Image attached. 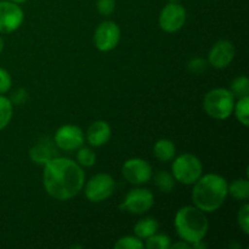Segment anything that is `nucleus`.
I'll return each mask as SVG.
<instances>
[{
    "label": "nucleus",
    "mask_w": 249,
    "mask_h": 249,
    "mask_svg": "<svg viewBox=\"0 0 249 249\" xmlns=\"http://www.w3.org/2000/svg\"><path fill=\"white\" fill-rule=\"evenodd\" d=\"M84 184V170L73 160L56 156L44 164V189L49 196L57 201H68L75 197Z\"/></svg>",
    "instance_id": "f257e3e1"
},
{
    "label": "nucleus",
    "mask_w": 249,
    "mask_h": 249,
    "mask_svg": "<svg viewBox=\"0 0 249 249\" xmlns=\"http://www.w3.org/2000/svg\"><path fill=\"white\" fill-rule=\"evenodd\" d=\"M228 180L219 174L202 175L194 184L192 202L204 213L218 211L228 198Z\"/></svg>",
    "instance_id": "f03ea898"
},
{
    "label": "nucleus",
    "mask_w": 249,
    "mask_h": 249,
    "mask_svg": "<svg viewBox=\"0 0 249 249\" xmlns=\"http://www.w3.org/2000/svg\"><path fill=\"white\" fill-rule=\"evenodd\" d=\"M175 230L180 240L190 245L203 241L208 233L209 221L207 213L195 206H185L175 214Z\"/></svg>",
    "instance_id": "7ed1b4c3"
},
{
    "label": "nucleus",
    "mask_w": 249,
    "mask_h": 249,
    "mask_svg": "<svg viewBox=\"0 0 249 249\" xmlns=\"http://www.w3.org/2000/svg\"><path fill=\"white\" fill-rule=\"evenodd\" d=\"M235 99L230 89L215 88L209 90L203 99V107L209 117L218 121H225L232 114Z\"/></svg>",
    "instance_id": "20e7f679"
},
{
    "label": "nucleus",
    "mask_w": 249,
    "mask_h": 249,
    "mask_svg": "<svg viewBox=\"0 0 249 249\" xmlns=\"http://www.w3.org/2000/svg\"><path fill=\"white\" fill-rule=\"evenodd\" d=\"M172 174L180 184L194 185L203 175V164L197 156L182 153L173 162Z\"/></svg>",
    "instance_id": "39448f33"
},
{
    "label": "nucleus",
    "mask_w": 249,
    "mask_h": 249,
    "mask_svg": "<svg viewBox=\"0 0 249 249\" xmlns=\"http://www.w3.org/2000/svg\"><path fill=\"white\" fill-rule=\"evenodd\" d=\"M84 194L88 201L100 203L106 201L116 191V180L107 173H99L84 184Z\"/></svg>",
    "instance_id": "423d86ee"
},
{
    "label": "nucleus",
    "mask_w": 249,
    "mask_h": 249,
    "mask_svg": "<svg viewBox=\"0 0 249 249\" xmlns=\"http://www.w3.org/2000/svg\"><path fill=\"white\" fill-rule=\"evenodd\" d=\"M153 204H155V196L152 191L139 187V189L130 190L126 194L125 198L119 204V209L130 214H135V215H141V214L147 213L152 208Z\"/></svg>",
    "instance_id": "0eeeda50"
},
{
    "label": "nucleus",
    "mask_w": 249,
    "mask_h": 249,
    "mask_svg": "<svg viewBox=\"0 0 249 249\" xmlns=\"http://www.w3.org/2000/svg\"><path fill=\"white\" fill-rule=\"evenodd\" d=\"M186 9L179 2H168L160 11L158 24L165 33H177L186 22Z\"/></svg>",
    "instance_id": "6e6552de"
},
{
    "label": "nucleus",
    "mask_w": 249,
    "mask_h": 249,
    "mask_svg": "<svg viewBox=\"0 0 249 249\" xmlns=\"http://www.w3.org/2000/svg\"><path fill=\"white\" fill-rule=\"evenodd\" d=\"M121 41V28L114 21H104L94 33V44L102 53L114 50Z\"/></svg>",
    "instance_id": "1a4fd4ad"
},
{
    "label": "nucleus",
    "mask_w": 249,
    "mask_h": 249,
    "mask_svg": "<svg viewBox=\"0 0 249 249\" xmlns=\"http://www.w3.org/2000/svg\"><path fill=\"white\" fill-rule=\"evenodd\" d=\"M85 135L82 128L73 124L60 126L53 135V142L60 150L73 152L84 145Z\"/></svg>",
    "instance_id": "9d476101"
},
{
    "label": "nucleus",
    "mask_w": 249,
    "mask_h": 249,
    "mask_svg": "<svg viewBox=\"0 0 249 249\" xmlns=\"http://www.w3.org/2000/svg\"><path fill=\"white\" fill-rule=\"evenodd\" d=\"M122 175L133 185L147 184L152 179V167L142 158H130L124 162Z\"/></svg>",
    "instance_id": "9b49d317"
},
{
    "label": "nucleus",
    "mask_w": 249,
    "mask_h": 249,
    "mask_svg": "<svg viewBox=\"0 0 249 249\" xmlns=\"http://www.w3.org/2000/svg\"><path fill=\"white\" fill-rule=\"evenodd\" d=\"M24 21V12L18 4L0 1V34H10L22 26Z\"/></svg>",
    "instance_id": "f8f14e48"
},
{
    "label": "nucleus",
    "mask_w": 249,
    "mask_h": 249,
    "mask_svg": "<svg viewBox=\"0 0 249 249\" xmlns=\"http://www.w3.org/2000/svg\"><path fill=\"white\" fill-rule=\"evenodd\" d=\"M236 55V49L232 41L228 39H220L216 41L208 53V65L216 70H224L229 67Z\"/></svg>",
    "instance_id": "ddd939ff"
},
{
    "label": "nucleus",
    "mask_w": 249,
    "mask_h": 249,
    "mask_svg": "<svg viewBox=\"0 0 249 249\" xmlns=\"http://www.w3.org/2000/svg\"><path fill=\"white\" fill-rule=\"evenodd\" d=\"M112 136V128L106 121H96L88 128L85 139L92 147L106 145Z\"/></svg>",
    "instance_id": "4468645a"
},
{
    "label": "nucleus",
    "mask_w": 249,
    "mask_h": 249,
    "mask_svg": "<svg viewBox=\"0 0 249 249\" xmlns=\"http://www.w3.org/2000/svg\"><path fill=\"white\" fill-rule=\"evenodd\" d=\"M56 156H57V146L55 145L53 140L51 141L49 139H43V140L38 141L29 150L31 160L39 165H44Z\"/></svg>",
    "instance_id": "2eb2a0df"
},
{
    "label": "nucleus",
    "mask_w": 249,
    "mask_h": 249,
    "mask_svg": "<svg viewBox=\"0 0 249 249\" xmlns=\"http://www.w3.org/2000/svg\"><path fill=\"white\" fill-rule=\"evenodd\" d=\"M153 155L160 162H170L175 158L177 147L169 139H160L153 145Z\"/></svg>",
    "instance_id": "dca6fc26"
},
{
    "label": "nucleus",
    "mask_w": 249,
    "mask_h": 249,
    "mask_svg": "<svg viewBox=\"0 0 249 249\" xmlns=\"http://www.w3.org/2000/svg\"><path fill=\"white\" fill-rule=\"evenodd\" d=\"M158 230H160V223H158L157 219L147 216V218L141 219L135 224L134 235L140 238V240H146L150 236L158 232Z\"/></svg>",
    "instance_id": "f3484780"
},
{
    "label": "nucleus",
    "mask_w": 249,
    "mask_h": 249,
    "mask_svg": "<svg viewBox=\"0 0 249 249\" xmlns=\"http://www.w3.org/2000/svg\"><path fill=\"white\" fill-rule=\"evenodd\" d=\"M228 196H231L236 201H247L249 198L248 179L240 178L228 184Z\"/></svg>",
    "instance_id": "a211bd4d"
},
{
    "label": "nucleus",
    "mask_w": 249,
    "mask_h": 249,
    "mask_svg": "<svg viewBox=\"0 0 249 249\" xmlns=\"http://www.w3.org/2000/svg\"><path fill=\"white\" fill-rule=\"evenodd\" d=\"M153 181H155L156 187L163 194L172 192L175 187V182H177L172 173L167 172V170H158L153 175Z\"/></svg>",
    "instance_id": "6ab92c4d"
},
{
    "label": "nucleus",
    "mask_w": 249,
    "mask_h": 249,
    "mask_svg": "<svg viewBox=\"0 0 249 249\" xmlns=\"http://www.w3.org/2000/svg\"><path fill=\"white\" fill-rule=\"evenodd\" d=\"M14 116V104L9 97L0 95V130L6 128Z\"/></svg>",
    "instance_id": "aec40b11"
},
{
    "label": "nucleus",
    "mask_w": 249,
    "mask_h": 249,
    "mask_svg": "<svg viewBox=\"0 0 249 249\" xmlns=\"http://www.w3.org/2000/svg\"><path fill=\"white\" fill-rule=\"evenodd\" d=\"M232 113H235L236 119H237L242 125H249V96L240 97V99L237 100V102L235 101Z\"/></svg>",
    "instance_id": "412c9836"
},
{
    "label": "nucleus",
    "mask_w": 249,
    "mask_h": 249,
    "mask_svg": "<svg viewBox=\"0 0 249 249\" xmlns=\"http://www.w3.org/2000/svg\"><path fill=\"white\" fill-rule=\"evenodd\" d=\"M145 241L146 243H143V245L147 249H169L170 245H172L170 237L165 233L156 232L155 235L150 236Z\"/></svg>",
    "instance_id": "4be33fe9"
},
{
    "label": "nucleus",
    "mask_w": 249,
    "mask_h": 249,
    "mask_svg": "<svg viewBox=\"0 0 249 249\" xmlns=\"http://www.w3.org/2000/svg\"><path fill=\"white\" fill-rule=\"evenodd\" d=\"M230 91L237 99L249 96V79L246 75H240L232 80L230 85Z\"/></svg>",
    "instance_id": "5701e85b"
},
{
    "label": "nucleus",
    "mask_w": 249,
    "mask_h": 249,
    "mask_svg": "<svg viewBox=\"0 0 249 249\" xmlns=\"http://www.w3.org/2000/svg\"><path fill=\"white\" fill-rule=\"evenodd\" d=\"M77 151V163L82 168H91L96 163V155L90 147L83 145Z\"/></svg>",
    "instance_id": "b1692460"
},
{
    "label": "nucleus",
    "mask_w": 249,
    "mask_h": 249,
    "mask_svg": "<svg viewBox=\"0 0 249 249\" xmlns=\"http://www.w3.org/2000/svg\"><path fill=\"white\" fill-rule=\"evenodd\" d=\"M143 247L145 245H143L142 240L136 236H124L114 243L116 249H142Z\"/></svg>",
    "instance_id": "393cba45"
},
{
    "label": "nucleus",
    "mask_w": 249,
    "mask_h": 249,
    "mask_svg": "<svg viewBox=\"0 0 249 249\" xmlns=\"http://www.w3.org/2000/svg\"><path fill=\"white\" fill-rule=\"evenodd\" d=\"M237 224L245 235H249V204L245 203L237 213Z\"/></svg>",
    "instance_id": "a878e982"
},
{
    "label": "nucleus",
    "mask_w": 249,
    "mask_h": 249,
    "mask_svg": "<svg viewBox=\"0 0 249 249\" xmlns=\"http://www.w3.org/2000/svg\"><path fill=\"white\" fill-rule=\"evenodd\" d=\"M208 67V62L202 57H194L187 62V70L192 74H202L206 72Z\"/></svg>",
    "instance_id": "bb28decb"
},
{
    "label": "nucleus",
    "mask_w": 249,
    "mask_h": 249,
    "mask_svg": "<svg viewBox=\"0 0 249 249\" xmlns=\"http://www.w3.org/2000/svg\"><path fill=\"white\" fill-rule=\"evenodd\" d=\"M96 9L102 16H111L116 10V0H96Z\"/></svg>",
    "instance_id": "cd10ccee"
},
{
    "label": "nucleus",
    "mask_w": 249,
    "mask_h": 249,
    "mask_svg": "<svg viewBox=\"0 0 249 249\" xmlns=\"http://www.w3.org/2000/svg\"><path fill=\"white\" fill-rule=\"evenodd\" d=\"M12 78L5 68L0 67V95H4L11 89Z\"/></svg>",
    "instance_id": "c85d7f7f"
},
{
    "label": "nucleus",
    "mask_w": 249,
    "mask_h": 249,
    "mask_svg": "<svg viewBox=\"0 0 249 249\" xmlns=\"http://www.w3.org/2000/svg\"><path fill=\"white\" fill-rule=\"evenodd\" d=\"M26 97H27V92H26V90H23V89H18L17 90V91H15V94H14V96H12V100H11V102L14 105H21L22 102L24 101V100H26Z\"/></svg>",
    "instance_id": "c756f323"
},
{
    "label": "nucleus",
    "mask_w": 249,
    "mask_h": 249,
    "mask_svg": "<svg viewBox=\"0 0 249 249\" xmlns=\"http://www.w3.org/2000/svg\"><path fill=\"white\" fill-rule=\"evenodd\" d=\"M170 248L172 249H191V245L187 243L186 241L180 240L179 242L174 243V245H170Z\"/></svg>",
    "instance_id": "7c9ffc66"
},
{
    "label": "nucleus",
    "mask_w": 249,
    "mask_h": 249,
    "mask_svg": "<svg viewBox=\"0 0 249 249\" xmlns=\"http://www.w3.org/2000/svg\"><path fill=\"white\" fill-rule=\"evenodd\" d=\"M4 48H5V43H4V39L1 38V36H0V53L4 51Z\"/></svg>",
    "instance_id": "2f4dec72"
},
{
    "label": "nucleus",
    "mask_w": 249,
    "mask_h": 249,
    "mask_svg": "<svg viewBox=\"0 0 249 249\" xmlns=\"http://www.w3.org/2000/svg\"><path fill=\"white\" fill-rule=\"evenodd\" d=\"M10 1H12V2H16V4H22V2L27 1V0H10Z\"/></svg>",
    "instance_id": "473e14b6"
},
{
    "label": "nucleus",
    "mask_w": 249,
    "mask_h": 249,
    "mask_svg": "<svg viewBox=\"0 0 249 249\" xmlns=\"http://www.w3.org/2000/svg\"><path fill=\"white\" fill-rule=\"evenodd\" d=\"M168 2H179V0H168Z\"/></svg>",
    "instance_id": "72a5a7b5"
}]
</instances>
